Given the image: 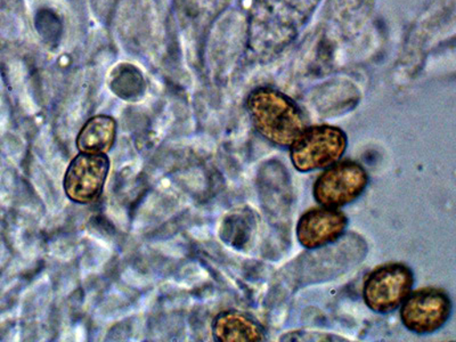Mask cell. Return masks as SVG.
Masks as SVG:
<instances>
[{
    "mask_svg": "<svg viewBox=\"0 0 456 342\" xmlns=\"http://www.w3.org/2000/svg\"><path fill=\"white\" fill-rule=\"evenodd\" d=\"M452 312L450 297L437 288H423L403 301L401 320L410 331L429 335L449 321Z\"/></svg>",
    "mask_w": 456,
    "mask_h": 342,
    "instance_id": "5",
    "label": "cell"
},
{
    "mask_svg": "<svg viewBox=\"0 0 456 342\" xmlns=\"http://www.w3.org/2000/svg\"><path fill=\"white\" fill-rule=\"evenodd\" d=\"M347 224V216L335 208H314L301 216L297 238L306 249H317L336 242Z\"/></svg>",
    "mask_w": 456,
    "mask_h": 342,
    "instance_id": "7",
    "label": "cell"
},
{
    "mask_svg": "<svg viewBox=\"0 0 456 342\" xmlns=\"http://www.w3.org/2000/svg\"><path fill=\"white\" fill-rule=\"evenodd\" d=\"M365 169L354 161L330 166L314 184V198L321 206L338 208L349 205L360 198L368 186Z\"/></svg>",
    "mask_w": 456,
    "mask_h": 342,
    "instance_id": "4",
    "label": "cell"
},
{
    "mask_svg": "<svg viewBox=\"0 0 456 342\" xmlns=\"http://www.w3.org/2000/svg\"><path fill=\"white\" fill-rule=\"evenodd\" d=\"M117 125L112 118L99 116L86 122L77 138V148L84 153H107L116 140Z\"/></svg>",
    "mask_w": 456,
    "mask_h": 342,
    "instance_id": "9",
    "label": "cell"
},
{
    "mask_svg": "<svg viewBox=\"0 0 456 342\" xmlns=\"http://www.w3.org/2000/svg\"><path fill=\"white\" fill-rule=\"evenodd\" d=\"M347 149V136L333 126L306 127L292 142L291 161L300 173L335 165Z\"/></svg>",
    "mask_w": 456,
    "mask_h": 342,
    "instance_id": "2",
    "label": "cell"
},
{
    "mask_svg": "<svg viewBox=\"0 0 456 342\" xmlns=\"http://www.w3.org/2000/svg\"><path fill=\"white\" fill-rule=\"evenodd\" d=\"M248 109L260 135L279 146H289L306 128L303 113L288 96L271 88L252 92Z\"/></svg>",
    "mask_w": 456,
    "mask_h": 342,
    "instance_id": "1",
    "label": "cell"
},
{
    "mask_svg": "<svg viewBox=\"0 0 456 342\" xmlns=\"http://www.w3.org/2000/svg\"><path fill=\"white\" fill-rule=\"evenodd\" d=\"M413 273L404 264H387L376 268L365 280L363 298L370 311H396L413 287Z\"/></svg>",
    "mask_w": 456,
    "mask_h": 342,
    "instance_id": "3",
    "label": "cell"
},
{
    "mask_svg": "<svg viewBox=\"0 0 456 342\" xmlns=\"http://www.w3.org/2000/svg\"><path fill=\"white\" fill-rule=\"evenodd\" d=\"M215 339L221 342H259L265 340L262 328L250 317L235 311L223 312L213 323Z\"/></svg>",
    "mask_w": 456,
    "mask_h": 342,
    "instance_id": "8",
    "label": "cell"
},
{
    "mask_svg": "<svg viewBox=\"0 0 456 342\" xmlns=\"http://www.w3.org/2000/svg\"><path fill=\"white\" fill-rule=\"evenodd\" d=\"M109 169V158L104 153L78 154L64 176L63 185L68 198L77 203L95 201L103 192Z\"/></svg>",
    "mask_w": 456,
    "mask_h": 342,
    "instance_id": "6",
    "label": "cell"
},
{
    "mask_svg": "<svg viewBox=\"0 0 456 342\" xmlns=\"http://www.w3.org/2000/svg\"><path fill=\"white\" fill-rule=\"evenodd\" d=\"M284 341H346L340 337L327 335V333L296 331L282 337Z\"/></svg>",
    "mask_w": 456,
    "mask_h": 342,
    "instance_id": "10",
    "label": "cell"
}]
</instances>
